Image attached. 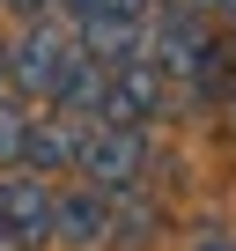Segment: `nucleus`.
<instances>
[{
	"mask_svg": "<svg viewBox=\"0 0 236 251\" xmlns=\"http://www.w3.org/2000/svg\"><path fill=\"white\" fill-rule=\"evenodd\" d=\"M74 170L89 192H133L141 170H148V133H133V126H89V133L74 141Z\"/></svg>",
	"mask_w": 236,
	"mask_h": 251,
	"instance_id": "1",
	"label": "nucleus"
},
{
	"mask_svg": "<svg viewBox=\"0 0 236 251\" xmlns=\"http://www.w3.org/2000/svg\"><path fill=\"white\" fill-rule=\"evenodd\" d=\"M74 67H81L74 37H67V30H45V23H37V30H30V37L8 52V74H15V89H23V96H45V103L67 89V74H74Z\"/></svg>",
	"mask_w": 236,
	"mask_h": 251,
	"instance_id": "2",
	"label": "nucleus"
},
{
	"mask_svg": "<svg viewBox=\"0 0 236 251\" xmlns=\"http://www.w3.org/2000/svg\"><path fill=\"white\" fill-rule=\"evenodd\" d=\"M207 52H214V23L192 15V8H177V15L155 23V45H148L141 59L170 81V74H207Z\"/></svg>",
	"mask_w": 236,
	"mask_h": 251,
	"instance_id": "3",
	"label": "nucleus"
},
{
	"mask_svg": "<svg viewBox=\"0 0 236 251\" xmlns=\"http://www.w3.org/2000/svg\"><path fill=\"white\" fill-rule=\"evenodd\" d=\"M155 111H163V74H155L148 59L103 74V111H96V126H133V133H141V118H155Z\"/></svg>",
	"mask_w": 236,
	"mask_h": 251,
	"instance_id": "4",
	"label": "nucleus"
},
{
	"mask_svg": "<svg viewBox=\"0 0 236 251\" xmlns=\"http://www.w3.org/2000/svg\"><path fill=\"white\" fill-rule=\"evenodd\" d=\"M0 229H8V244H45L52 236V192L37 177L0 185Z\"/></svg>",
	"mask_w": 236,
	"mask_h": 251,
	"instance_id": "5",
	"label": "nucleus"
},
{
	"mask_svg": "<svg viewBox=\"0 0 236 251\" xmlns=\"http://www.w3.org/2000/svg\"><path fill=\"white\" fill-rule=\"evenodd\" d=\"M74 52H81L89 67H103V74H111V67H133V59H141V23H118V15H89Z\"/></svg>",
	"mask_w": 236,
	"mask_h": 251,
	"instance_id": "6",
	"label": "nucleus"
},
{
	"mask_svg": "<svg viewBox=\"0 0 236 251\" xmlns=\"http://www.w3.org/2000/svg\"><path fill=\"white\" fill-rule=\"evenodd\" d=\"M52 236H59V244H74V251L103 244V192L74 185L67 200H52Z\"/></svg>",
	"mask_w": 236,
	"mask_h": 251,
	"instance_id": "7",
	"label": "nucleus"
},
{
	"mask_svg": "<svg viewBox=\"0 0 236 251\" xmlns=\"http://www.w3.org/2000/svg\"><path fill=\"white\" fill-rule=\"evenodd\" d=\"M103 236H111L118 251H141V244L155 236V207L133 200V192H111V200H103Z\"/></svg>",
	"mask_w": 236,
	"mask_h": 251,
	"instance_id": "8",
	"label": "nucleus"
},
{
	"mask_svg": "<svg viewBox=\"0 0 236 251\" xmlns=\"http://www.w3.org/2000/svg\"><path fill=\"white\" fill-rule=\"evenodd\" d=\"M23 163H30L37 177L74 163V133H67V118H30V133H23Z\"/></svg>",
	"mask_w": 236,
	"mask_h": 251,
	"instance_id": "9",
	"label": "nucleus"
},
{
	"mask_svg": "<svg viewBox=\"0 0 236 251\" xmlns=\"http://www.w3.org/2000/svg\"><path fill=\"white\" fill-rule=\"evenodd\" d=\"M52 103H59L67 118H96V111H103V67H89V59H81V67L67 74V89H59Z\"/></svg>",
	"mask_w": 236,
	"mask_h": 251,
	"instance_id": "10",
	"label": "nucleus"
},
{
	"mask_svg": "<svg viewBox=\"0 0 236 251\" xmlns=\"http://www.w3.org/2000/svg\"><path fill=\"white\" fill-rule=\"evenodd\" d=\"M23 133H30V118L15 96H0V163H23Z\"/></svg>",
	"mask_w": 236,
	"mask_h": 251,
	"instance_id": "11",
	"label": "nucleus"
},
{
	"mask_svg": "<svg viewBox=\"0 0 236 251\" xmlns=\"http://www.w3.org/2000/svg\"><path fill=\"white\" fill-rule=\"evenodd\" d=\"M96 15H118V23H141L148 0H96Z\"/></svg>",
	"mask_w": 236,
	"mask_h": 251,
	"instance_id": "12",
	"label": "nucleus"
},
{
	"mask_svg": "<svg viewBox=\"0 0 236 251\" xmlns=\"http://www.w3.org/2000/svg\"><path fill=\"white\" fill-rule=\"evenodd\" d=\"M192 15H236V0H185Z\"/></svg>",
	"mask_w": 236,
	"mask_h": 251,
	"instance_id": "13",
	"label": "nucleus"
},
{
	"mask_svg": "<svg viewBox=\"0 0 236 251\" xmlns=\"http://www.w3.org/2000/svg\"><path fill=\"white\" fill-rule=\"evenodd\" d=\"M59 8H67V15H81V23H89V15H96V0H59Z\"/></svg>",
	"mask_w": 236,
	"mask_h": 251,
	"instance_id": "14",
	"label": "nucleus"
},
{
	"mask_svg": "<svg viewBox=\"0 0 236 251\" xmlns=\"http://www.w3.org/2000/svg\"><path fill=\"white\" fill-rule=\"evenodd\" d=\"M0 8H15V15H37V8H45V0H0Z\"/></svg>",
	"mask_w": 236,
	"mask_h": 251,
	"instance_id": "15",
	"label": "nucleus"
},
{
	"mask_svg": "<svg viewBox=\"0 0 236 251\" xmlns=\"http://www.w3.org/2000/svg\"><path fill=\"white\" fill-rule=\"evenodd\" d=\"M192 251H236V244H229V236H207V244H192Z\"/></svg>",
	"mask_w": 236,
	"mask_h": 251,
	"instance_id": "16",
	"label": "nucleus"
},
{
	"mask_svg": "<svg viewBox=\"0 0 236 251\" xmlns=\"http://www.w3.org/2000/svg\"><path fill=\"white\" fill-rule=\"evenodd\" d=\"M0 74H8V45H0Z\"/></svg>",
	"mask_w": 236,
	"mask_h": 251,
	"instance_id": "17",
	"label": "nucleus"
},
{
	"mask_svg": "<svg viewBox=\"0 0 236 251\" xmlns=\"http://www.w3.org/2000/svg\"><path fill=\"white\" fill-rule=\"evenodd\" d=\"M0 244H8V229H0Z\"/></svg>",
	"mask_w": 236,
	"mask_h": 251,
	"instance_id": "18",
	"label": "nucleus"
}]
</instances>
